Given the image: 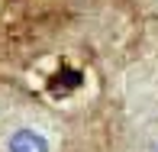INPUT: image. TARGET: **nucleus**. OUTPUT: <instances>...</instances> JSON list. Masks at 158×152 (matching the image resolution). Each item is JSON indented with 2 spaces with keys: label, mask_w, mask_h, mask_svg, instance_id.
<instances>
[{
  "label": "nucleus",
  "mask_w": 158,
  "mask_h": 152,
  "mask_svg": "<svg viewBox=\"0 0 158 152\" xmlns=\"http://www.w3.org/2000/svg\"><path fill=\"white\" fill-rule=\"evenodd\" d=\"M0 152H55V139L45 123H39L29 113L6 117L0 129Z\"/></svg>",
  "instance_id": "obj_1"
},
{
  "label": "nucleus",
  "mask_w": 158,
  "mask_h": 152,
  "mask_svg": "<svg viewBox=\"0 0 158 152\" xmlns=\"http://www.w3.org/2000/svg\"><path fill=\"white\" fill-rule=\"evenodd\" d=\"M6 117H10V107H6V104H3V97H0V129H3Z\"/></svg>",
  "instance_id": "obj_3"
},
{
  "label": "nucleus",
  "mask_w": 158,
  "mask_h": 152,
  "mask_svg": "<svg viewBox=\"0 0 158 152\" xmlns=\"http://www.w3.org/2000/svg\"><path fill=\"white\" fill-rule=\"evenodd\" d=\"M139 152H158V110H152L139 126Z\"/></svg>",
  "instance_id": "obj_2"
}]
</instances>
